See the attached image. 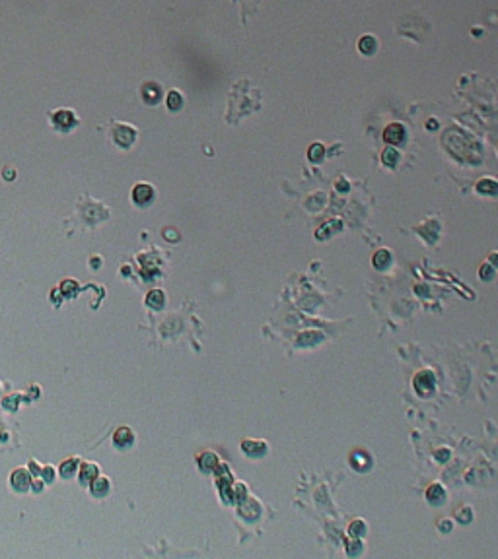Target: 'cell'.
I'll return each instance as SVG.
<instances>
[{
	"label": "cell",
	"mask_w": 498,
	"mask_h": 559,
	"mask_svg": "<svg viewBox=\"0 0 498 559\" xmlns=\"http://www.w3.org/2000/svg\"><path fill=\"white\" fill-rule=\"evenodd\" d=\"M415 390L419 396H428L432 390H434V375L430 371H420L417 377H415Z\"/></svg>",
	"instance_id": "obj_3"
},
{
	"label": "cell",
	"mask_w": 498,
	"mask_h": 559,
	"mask_svg": "<svg viewBox=\"0 0 498 559\" xmlns=\"http://www.w3.org/2000/svg\"><path fill=\"white\" fill-rule=\"evenodd\" d=\"M78 468H80V460L78 458H66L62 464H60V468H58V474L64 478V480H72L76 474H78Z\"/></svg>",
	"instance_id": "obj_9"
},
{
	"label": "cell",
	"mask_w": 498,
	"mask_h": 559,
	"mask_svg": "<svg viewBox=\"0 0 498 559\" xmlns=\"http://www.w3.org/2000/svg\"><path fill=\"white\" fill-rule=\"evenodd\" d=\"M389 260H391V256H389V253L386 249H382V251H378V253L374 254V266H376L378 270L386 268L389 264Z\"/></svg>",
	"instance_id": "obj_13"
},
{
	"label": "cell",
	"mask_w": 498,
	"mask_h": 559,
	"mask_svg": "<svg viewBox=\"0 0 498 559\" xmlns=\"http://www.w3.org/2000/svg\"><path fill=\"white\" fill-rule=\"evenodd\" d=\"M181 103H183V99H181L179 92H169V96H167V107H169L171 111H177V109L181 107Z\"/></svg>",
	"instance_id": "obj_15"
},
{
	"label": "cell",
	"mask_w": 498,
	"mask_h": 559,
	"mask_svg": "<svg viewBox=\"0 0 498 559\" xmlns=\"http://www.w3.org/2000/svg\"><path fill=\"white\" fill-rule=\"evenodd\" d=\"M53 124H55V128H58V130H70V128H74L76 124H78V119H76V115L70 111V109H58L56 113H53Z\"/></svg>",
	"instance_id": "obj_2"
},
{
	"label": "cell",
	"mask_w": 498,
	"mask_h": 559,
	"mask_svg": "<svg viewBox=\"0 0 498 559\" xmlns=\"http://www.w3.org/2000/svg\"><path fill=\"white\" fill-rule=\"evenodd\" d=\"M352 464L356 470H366L368 468V457L362 455V453H354L352 455Z\"/></svg>",
	"instance_id": "obj_16"
},
{
	"label": "cell",
	"mask_w": 498,
	"mask_h": 559,
	"mask_svg": "<svg viewBox=\"0 0 498 559\" xmlns=\"http://www.w3.org/2000/svg\"><path fill=\"white\" fill-rule=\"evenodd\" d=\"M352 544H354L352 548L348 546V554H350V556H358V554H360V550H362V546H360V542H352Z\"/></svg>",
	"instance_id": "obj_22"
},
{
	"label": "cell",
	"mask_w": 498,
	"mask_h": 559,
	"mask_svg": "<svg viewBox=\"0 0 498 559\" xmlns=\"http://www.w3.org/2000/svg\"><path fill=\"white\" fill-rule=\"evenodd\" d=\"M154 198V189L148 183H138L132 189V202L136 206H148Z\"/></svg>",
	"instance_id": "obj_5"
},
{
	"label": "cell",
	"mask_w": 498,
	"mask_h": 559,
	"mask_svg": "<svg viewBox=\"0 0 498 559\" xmlns=\"http://www.w3.org/2000/svg\"><path fill=\"white\" fill-rule=\"evenodd\" d=\"M491 276H493V270L489 272V264H485V266L481 268V278H483V280H489Z\"/></svg>",
	"instance_id": "obj_23"
},
{
	"label": "cell",
	"mask_w": 498,
	"mask_h": 559,
	"mask_svg": "<svg viewBox=\"0 0 498 559\" xmlns=\"http://www.w3.org/2000/svg\"><path fill=\"white\" fill-rule=\"evenodd\" d=\"M428 126H430V128H432V130H434V128H438V124H436V121H434V119H432V121H430V122H428Z\"/></svg>",
	"instance_id": "obj_25"
},
{
	"label": "cell",
	"mask_w": 498,
	"mask_h": 559,
	"mask_svg": "<svg viewBox=\"0 0 498 559\" xmlns=\"http://www.w3.org/2000/svg\"><path fill=\"white\" fill-rule=\"evenodd\" d=\"M477 189L479 193H498V185L495 181H481Z\"/></svg>",
	"instance_id": "obj_18"
},
{
	"label": "cell",
	"mask_w": 498,
	"mask_h": 559,
	"mask_svg": "<svg viewBox=\"0 0 498 559\" xmlns=\"http://www.w3.org/2000/svg\"><path fill=\"white\" fill-rule=\"evenodd\" d=\"M142 97L146 103H158L160 101V88L156 84H144L142 88Z\"/></svg>",
	"instance_id": "obj_12"
},
{
	"label": "cell",
	"mask_w": 498,
	"mask_h": 559,
	"mask_svg": "<svg viewBox=\"0 0 498 559\" xmlns=\"http://www.w3.org/2000/svg\"><path fill=\"white\" fill-rule=\"evenodd\" d=\"M146 305L154 311H160L162 307L166 305V295L162 290H152L148 295H146Z\"/></svg>",
	"instance_id": "obj_10"
},
{
	"label": "cell",
	"mask_w": 498,
	"mask_h": 559,
	"mask_svg": "<svg viewBox=\"0 0 498 559\" xmlns=\"http://www.w3.org/2000/svg\"><path fill=\"white\" fill-rule=\"evenodd\" d=\"M384 140L389 142V144H401V142L405 140V128H403V124H399V122L389 124L388 128L384 130Z\"/></svg>",
	"instance_id": "obj_7"
},
{
	"label": "cell",
	"mask_w": 498,
	"mask_h": 559,
	"mask_svg": "<svg viewBox=\"0 0 498 559\" xmlns=\"http://www.w3.org/2000/svg\"><path fill=\"white\" fill-rule=\"evenodd\" d=\"M323 153H325V150H323V146H319V144H314L312 148H310V159L312 161H319L321 157H323Z\"/></svg>",
	"instance_id": "obj_19"
},
{
	"label": "cell",
	"mask_w": 498,
	"mask_h": 559,
	"mask_svg": "<svg viewBox=\"0 0 498 559\" xmlns=\"http://www.w3.org/2000/svg\"><path fill=\"white\" fill-rule=\"evenodd\" d=\"M41 474H43V478H45V482H47V484H51V482L55 480V472H53V468H51V466H45V468L41 470Z\"/></svg>",
	"instance_id": "obj_21"
},
{
	"label": "cell",
	"mask_w": 498,
	"mask_h": 559,
	"mask_svg": "<svg viewBox=\"0 0 498 559\" xmlns=\"http://www.w3.org/2000/svg\"><path fill=\"white\" fill-rule=\"evenodd\" d=\"M397 157H399L397 150H393V148H388V150L384 152V155H382V161H384L386 165H389V167H393V165L397 163Z\"/></svg>",
	"instance_id": "obj_17"
},
{
	"label": "cell",
	"mask_w": 498,
	"mask_h": 559,
	"mask_svg": "<svg viewBox=\"0 0 498 559\" xmlns=\"http://www.w3.org/2000/svg\"><path fill=\"white\" fill-rule=\"evenodd\" d=\"M90 491H92V495L94 497H98V499H104V497H107V493L111 491V484L107 478H102V476H98L92 484H90Z\"/></svg>",
	"instance_id": "obj_8"
},
{
	"label": "cell",
	"mask_w": 498,
	"mask_h": 559,
	"mask_svg": "<svg viewBox=\"0 0 498 559\" xmlns=\"http://www.w3.org/2000/svg\"><path fill=\"white\" fill-rule=\"evenodd\" d=\"M134 431L131 429V427H127V425H123V427H119V429H115V433H113V445H115V449H119V451H129L132 445H134Z\"/></svg>",
	"instance_id": "obj_1"
},
{
	"label": "cell",
	"mask_w": 498,
	"mask_h": 559,
	"mask_svg": "<svg viewBox=\"0 0 498 559\" xmlns=\"http://www.w3.org/2000/svg\"><path fill=\"white\" fill-rule=\"evenodd\" d=\"M366 532V524L362 522V520H354L352 524H350V534H356V536H362Z\"/></svg>",
	"instance_id": "obj_20"
},
{
	"label": "cell",
	"mask_w": 498,
	"mask_h": 559,
	"mask_svg": "<svg viewBox=\"0 0 498 559\" xmlns=\"http://www.w3.org/2000/svg\"><path fill=\"white\" fill-rule=\"evenodd\" d=\"M426 499H428L432 505H442L444 499H446V491H444L438 484H434V486H430V487H428V491H426Z\"/></svg>",
	"instance_id": "obj_11"
},
{
	"label": "cell",
	"mask_w": 498,
	"mask_h": 559,
	"mask_svg": "<svg viewBox=\"0 0 498 559\" xmlns=\"http://www.w3.org/2000/svg\"><path fill=\"white\" fill-rule=\"evenodd\" d=\"M471 520V514H469V509L463 510V522H469Z\"/></svg>",
	"instance_id": "obj_24"
},
{
	"label": "cell",
	"mask_w": 498,
	"mask_h": 559,
	"mask_svg": "<svg viewBox=\"0 0 498 559\" xmlns=\"http://www.w3.org/2000/svg\"><path fill=\"white\" fill-rule=\"evenodd\" d=\"M10 487L14 491H18V493H26L31 487V478H29L27 470H24V468L14 470L12 476H10Z\"/></svg>",
	"instance_id": "obj_4"
},
{
	"label": "cell",
	"mask_w": 498,
	"mask_h": 559,
	"mask_svg": "<svg viewBox=\"0 0 498 559\" xmlns=\"http://www.w3.org/2000/svg\"><path fill=\"white\" fill-rule=\"evenodd\" d=\"M98 474H100V468H98V464H92V462H86L78 468V480L84 486H90L98 478Z\"/></svg>",
	"instance_id": "obj_6"
},
{
	"label": "cell",
	"mask_w": 498,
	"mask_h": 559,
	"mask_svg": "<svg viewBox=\"0 0 498 559\" xmlns=\"http://www.w3.org/2000/svg\"><path fill=\"white\" fill-rule=\"evenodd\" d=\"M358 49H360V52H364V54H372L374 49H376V41H374V37H370V35L362 37V39H360V43H358Z\"/></svg>",
	"instance_id": "obj_14"
}]
</instances>
